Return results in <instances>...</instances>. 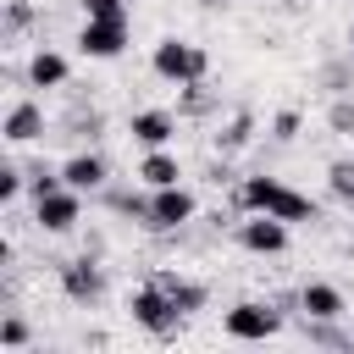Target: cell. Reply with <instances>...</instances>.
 Wrapping results in <instances>:
<instances>
[{
	"instance_id": "cell-1",
	"label": "cell",
	"mask_w": 354,
	"mask_h": 354,
	"mask_svg": "<svg viewBox=\"0 0 354 354\" xmlns=\"http://www.w3.org/2000/svg\"><path fill=\"white\" fill-rule=\"evenodd\" d=\"M238 210H266V216H282V221H315V199L288 188L282 177H243Z\"/></svg>"
},
{
	"instance_id": "cell-2",
	"label": "cell",
	"mask_w": 354,
	"mask_h": 354,
	"mask_svg": "<svg viewBox=\"0 0 354 354\" xmlns=\"http://www.w3.org/2000/svg\"><path fill=\"white\" fill-rule=\"evenodd\" d=\"M149 66H155V77H166V83L183 88V83H199L210 72V55L199 44H188V39H160L155 55H149Z\"/></svg>"
},
{
	"instance_id": "cell-3",
	"label": "cell",
	"mask_w": 354,
	"mask_h": 354,
	"mask_svg": "<svg viewBox=\"0 0 354 354\" xmlns=\"http://www.w3.org/2000/svg\"><path fill=\"white\" fill-rule=\"evenodd\" d=\"M127 310H133V321H138L144 332H155V337H171V332H177V321H183V310L171 304V293H166L160 282H144V288H133Z\"/></svg>"
},
{
	"instance_id": "cell-4",
	"label": "cell",
	"mask_w": 354,
	"mask_h": 354,
	"mask_svg": "<svg viewBox=\"0 0 354 354\" xmlns=\"http://www.w3.org/2000/svg\"><path fill=\"white\" fill-rule=\"evenodd\" d=\"M221 332L238 337V343H266V337L282 332V310H271V304H260V299H243V304H232V310L221 315Z\"/></svg>"
},
{
	"instance_id": "cell-5",
	"label": "cell",
	"mask_w": 354,
	"mask_h": 354,
	"mask_svg": "<svg viewBox=\"0 0 354 354\" xmlns=\"http://www.w3.org/2000/svg\"><path fill=\"white\" fill-rule=\"evenodd\" d=\"M77 50H83L88 61H116V55L127 50V17H83Z\"/></svg>"
},
{
	"instance_id": "cell-6",
	"label": "cell",
	"mask_w": 354,
	"mask_h": 354,
	"mask_svg": "<svg viewBox=\"0 0 354 354\" xmlns=\"http://www.w3.org/2000/svg\"><path fill=\"white\" fill-rule=\"evenodd\" d=\"M33 221H39V232H72L83 221V194L66 183L50 194H33Z\"/></svg>"
},
{
	"instance_id": "cell-7",
	"label": "cell",
	"mask_w": 354,
	"mask_h": 354,
	"mask_svg": "<svg viewBox=\"0 0 354 354\" xmlns=\"http://www.w3.org/2000/svg\"><path fill=\"white\" fill-rule=\"evenodd\" d=\"M194 194L183 188V183H171V188H155L149 194V216H144V227H155V232H177V227H188L194 221Z\"/></svg>"
},
{
	"instance_id": "cell-8",
	"label": "cell",
	"mask_w": 354,
	"mask_h": 354,
	"mask_svg": "<svg viewBox=\"0 0 354 354\" xmlns=\"http://www.w3.org/2000/svg\"><path fill=\"white\" fill-rule=\"evenodd\" d=\"M238 243L249 254H282L288 249V221L266 216V210H249V221H238Z\"/></svg>"
},
{
	"instance_id": "cell-9",
	"label": "cell",
	"mask_w": 354,
	"mask_h": 354,
	"mask_svg": "<svg viewBox=\"0 0 354 354\" xmlns=\"http://www.w3.org/2000/svg\"><path fill=\"white\" fill-rule=\"evenodd\" d=\"M61 288H66V299H77V304H94L100 293H105V271L83 254V260H66L61 266Z\"/></svg>"
},
{
	"instance_id": "cell-10",
	"label": "cell",
	"mask_w": 354,
	"mask_h": 354,
	"mask_svg": "<svg viewBox=\"0 0 354 354\" xmlns=\"http://www.w3.org/2000/svg\"><path fill=\"white\" fill-rule=\"evenodd\" d=\"M105 177H111V166H105V155H94V149H77V155L61 166V183H66V188H77V194L105 188Z\"/></svg>"
},
{
	"instance_id": "cell-11",
	"label": "cell",
	"mask_w": 354,
	"mask_h": 354,
	"mask_svg": "<svg viewBox=\"0 0 354 354\" xmlns=\"http://www.w3.org/2000/svg\"><path fill=\"white\" fill-rule=\"evenodd\" d=\"M127 133H133V144H144V149H166L171 133H177V116H171V111H133Z\"/></svg>"
},
{
	"instance_id": "cell-12",
	"label": "cell",
	"mask_w": 354,
	"mask_h": 354,
	"mask_svg": "<svg viewBox=\"0 0 354 354\" xmlns=\"http://www.w3.org/2000/svg\"><path fill=\"white\" fill-rule=\"evenodd\" d=\"M6 144H33V138H44V111L33 105V100H17L11 111H6Z\"/></svg>"
},
{
	"instance_id": "cell-13",
	"label": "cell",
	"mask_w": 354,
	"mask_h": 354,
	"mask_svg": "<svg viewBox=\"0 0 354 354\" xmlns=\"http://www.w3.org/2000/svg\"><path fill=\"white\" fill-rule=\"evenodd\" d=\"M299 310H304L310 321H337L348 304H343V293H337L332 282H304V288H299Z\"/></svg>"
},
{
	"instance_id": "cell-14",
	"label": "cell",
	"mask_w": 354,
	"mask_h": 354,
	"mask_svg": "<svg viewBox=\"0 0 354 354\" xmlns=\"http://www.w3.org/2000/svg\"><path fill=\"white\" fill-rule=\"evenodd\" d=\"M66 72H72V66H66L61 50H33V55H28V83H33V88H61Z\"/></svg>"
},
{
	"instance_id": "cell-15",
	"label": "cell",
	"mask_w": 354,
	"mask_h": 354,
	"mask_svg": "<svg viewBox=\"0 0 354 354\" xmlns=\"http://www.w3.org/2000/svg\"><path fill=\"white\" fill-rule=\"evenodd\" d=\"M177 177H183L177 155H166V149H144V160H138V183H144V188H171Z\"/></svg>"
},
{
	"instance_id": "cell-16",
	"label": "cell",
	"mask_w": 354,
	"mask_h": 354,
	"mask_svg": "<svg viewBox=\"0 0 354 354\" xmlns=\"http://www.w3.org/2000/svg\"><path fill=\"white\" fill-rule=\"evenodd\" d=\"M155 282H160V288H166V293H171V304H177V310H183V315H188V310H199V304H205V288H199V282H183V277H166V271H160V277H155Z\"/></svg>"
},
{
	"instance_id": "cell-17",
	"label": "cell",
	"mask_w": 354,
	"mask_h": 354,
	"mask_svg": "<svg viewBox=\"0 0 354 354\" xmlns=\"http://www.w3.org/2000/svg\"><path fill=\"white\" fill-rule=\"evenodd\" d=\"M249 127H254L249 111H238V116L227 122V133H221V149H243V144H249Z\"/></svg>"
},
{
	"instance_id": "cell-18",
	"label": "cell",
	"mask_w": 354,
	"mask_h": 354,
	"mask_svg": "<svg viewBox=\"0 0 354 354\" xmlns=\"http://www.w3.org/2000/svg\"><path fill=\"white\" fill-rule=\"evenodd\" d=\"M332 194H337L343 205H354V160H337V166H332Z\"/></svg>"
},
{
	"instance_id": "cell-19",
	"label": "cell",
	"mask_w": 354,
	"mask_h": 354,
	"mask_svg": "<svg viewBox=\"0 0 354 354\" xmlns=\"http://www.w3.org/2000/svg\"><path fill=\"white\" fill-rule=\"evenodd\" d=\"M271 138H282V144L299 138V111H277V116H271Z\"/></svg>"
},
{
	"instance_id": "cell-20",
	"label": "cell",
	"mask_w": 354,
	"mask_h": 354,
	"mask_svg": "<svg viewBox=\"0 0 354 354\" xmlns=\"http://www.w3.org/2000/svg\"><path fill=\"white\" fill-rule=\"evenodd\" d=\"M22 343H28V326H22L17 315H6V321H0V348H22Z\"/></svg>"
},
{
	"instance_id": "cell-21",
	"label": "cell",
	"mask_w": 354,
	"mask_h": 354,
	"mask_svg": "<svg viewBox=\"0 0 354 354\" xmlns=\"http://www.w3.org/2000/svg\"><path fill=\"white\" fill-rule=\"evenodd\" d=\"M17 194H22V171H17V166H0V199L11 205Z\"/></svg>"
},
{
	"instance_id": "cell-22",
	"label": "cell",
	"mask_w": 354,
	"mask_h": 354,
	"mask_svg": "<svg viewBox=\"0 0 354 354\" xmlns=\"http://www.w3.org/2000/svg\"><path fill=\"white\" fill-rule=\"evenodd\" d=\"M88 17H127V0H83Z\"/></svg>"
},
{
	"instance_id": "cell-23",
	"label": "cell",
	"mask_w": 354,
	"mask_h": 354,
	"mask_svg": "<svg viewBox=\"0 0 354 354\" xmlns=\"http://www.w3.org/2000/svg\"><path fill=\"white\" fill-rule=\"evenodd\" d=\"M332 127H337V133H348V127H354V105H348V100H337V105H332Z\"/></svg>"
},
{
	"instance_id": "cell-24",
	"label": "cell",
	"mask_w": 354,
	"mask_h": 354,
	"mask_svg": "<svg viewBox=\"0 0 354 354\" xmlns=\"http://www.w3.org/2000/svg\"><path fill=\"white\" fill-rule=\"evenodd\" d=\"M348 50H354V28H348Z\"/></svg>"
}]
</instances>
